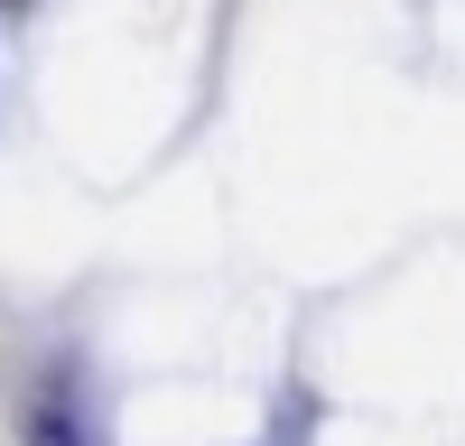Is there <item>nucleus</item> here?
Listing matches in <instances>:
<instances>
[{"instance_id": "nucleus-1", "label": "nucleus", "mask_w": 465, "mask_h": 446, "mask_svg": "<svg viewBox=\"0 0 465 446\" xmlns=\"http://www.w3.org/2000/svg\"><path fill=\"white\" fill-rule=\"evenodd\" d=\"M28 446H74V437H65L56 419H37V437H28Z\"/></svg>"}]
</instances>
